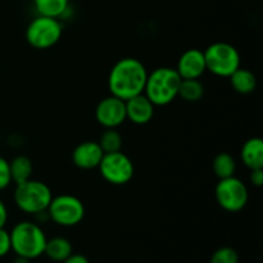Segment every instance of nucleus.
<instances>
[{
    "label": "nucleus",
    "mask_w": 263,
    "mask_h": 263,
    "mask_svg": "<svg viewBox=\"0 0 263 263\" xmlns=\"http://www.w3.org/2000/svg\"><path fill=\"white\" fill-rule=\"evenodd\" d=\"M149 72L139 59L127 57L116 62L108 76V87L110 95L128 100L143 94Z\"/></svg>",
    "instance_id": "1"
},
{
    "label": "nucleus",
    "mask_w": 263,
    "mask_h": 263,
    "mask_svg": "<svg viewBox=\"0 0 263 263\" xmlns=\"http://www.w3.org/2000/svg\"><path fill=\"white\" fill-rule=\"evenodd\" d=\"M181 77L171 67H158L146 77L144 94L156 107H164L174 102L179 94Z\"/></svg>",
    "instance_id": "2"
},
{
    "label": "nucleus",
    "mask_w": 263,
    "mask_h": 263,
    "mask_svg": "<svg viewBox=\"0 0 263 263\" xmlns=\"http://www.w3.org/2000/svg\"><path fill=\"white\" fill-rule=\"evenodd\" d=\"M9 234L12 251L17 256L25 257L31 261L44 254L48 239L39 223L21 221Z\"/></svg>",
    "instance_id": "3"
},
{
    "label": "nucleus",
    "mask_w": 263,
    "mask_h": 263,
    "mask_svg": "<svg viewBox=\"0 0 263 263\" xmlns=\"http://www.w3.org/2000/svg\"><path fill=\"white\" fill-rule=\"evenodd\" d=\"M13 199L22 212L36 216L46 212L53 199V193L45 182L28 179L15 184Z\"/></svg>",
    "instance_id": "4"
},
{
    "label": "nucleus",
    "mask_w": 263,
    "mask_h": 263,
    "mask_svg": "<svg viewBox=\"0 0 263 263\" xmlns=\"http://www.w3.org/2000/svg\"><path fill=\"white\" fill-rule=\"evenodd\" d=\"M207 71L218 77H230L240 67V54L229 43H213L204 51Z\"/></svg>",
    "instance_id": "5"
},
{
    "label": "nucleus",
    "mask_w": 263,
    "mask_h": 263,
    "mask_svg": "<svg viewBox=\"0 0 263 263\" xmlns=\"http://www.w3.org/2000/svg\"><path fill=\"white\" fill-rule=\"evenodd\" d=\"M63 26L58 18L40 15L33 18L26 28V40L32 48L49 49L55 45L62 37Z\"/></svg>",
    "instance_id": "6"
},
{
    "label": "nucleus",
    "mask_w": 263,
    "mask_h": 263,
    "mask_svg": "<svg viewBox=\"0 0 263 263\" xmlns=\"http://www.w3.org/2000/svg\"><path fill=\"white\" fill-rule=\"evenodd\" d=\"M46 215L58 226L72 228L84 220L85 205L82 200L74 195L62 194L53 197L46 210Z\"/></svg>",
    "instance_id": "7"
},
{
    "label": "nucleus",
    "mask_w": 263,
    "mask_h": 263,
    "mask_svg": "<svg viewBox=\"0 0 263 263\" xmlns=\"http://www.w3.org/2000/svg\"><path fill=\"white\" fill-rule=\"evenodd\" d=\"M218 205L226 212H240L248 204L249 192L247 185L236 176L221 179L215 189Z\"/></svg>",
    "instance_id": "8"
},
{
    "label": "nucleus",
    "mask_w": 263,
    "mask_h": 263,
    "mask_svg": "<svg viewBox=\"0 0 263 263\" xmlns=\"http://www.w3.org/2000/svg\"><path fill=\"white\" fill-rule=\"evenodd\" d=\"M98 168L103 179L112 185L128 184L135 174V167L131 158L121 151L104 153Z\"/></svg>",
    "instance_id": "9"
},
{
    "label": "nucleus",
    "mask_w": 263,
    "mask_h": 263,
    "mask_svg": "<svg viewBox=\"0 0 263 263\" xmlns=\"http://www.w3.org/2000/svg\"><path fill=\"white\" fill-rule=\"evenodd\" d=\"M95 120L104 128H117L125 122L126 118V102L115 97L104 98L98 103L95 108Z\"/></svg>",
    "instance_id": "10"
},
{
    "label": "nucleus",
    "mask_w": 263,
    "mask_h": 263,
    "mask_svg": "<svg viewBox=\"0 0 263 263\" xmlns=\"http://www.w3.org/2000/svg\"><path fill=\"white\" fill-rule=\"evenodd\" d=\"M176 72L181 80L200 79L207 71L204 53L200 49H189L180 55L177 61Z\"/></svg>",
    "instance_id": "11"
},
{
    "label": "nucleus",
    "mask_w": 263,
    "mask_h": 263,
    "mask_svg": "<svg viewBox=\"0 0 263 263\" xmlns=\"http://www.w3.org/2000/svg\"><path fill=\"white\" fill-rule=\"evenodd\" d=\"M104 152L98 141H84L72 152V162L81 170H94L102 162Z\"/></svg>",
    "instance_id": "12"
},
{
    "label": "nucleus",
    "mask_w": 263,
    "mask_h": 263,
    "mask_svg": "<svg viewBox=\"0 0 263 263\" xmlns=\"http://www.w3.org/2000/svg\"><path fill=\"white\" fill-rule=\"evenodd\" d=\"M154 108L156 105L143 92L126 100V118L135 125H146L153 118Z\"/></svg>",
    "instance_id": "13"
},
{
    "label": "nucleus",
    "mask_w": 263,
    "mask_h": 263,
    "mask_svg": "<svg viewBox=\"0 0 263 263\" xmlns=\"http://www.w3.org/2000/svg\"><path fill=\"white\" fill-rule=\"evenodd\" d=\"M240 157L247 168H263V141L261 138H251L243 144Z\"/></svg>",
    "instance_id": "14"
},
{
    "label": "nucleus",
    "mask_w": 263,
    "mask_h": 263,
    "mask_svg": "<svg viewBox=\"0 0 263 263\" xmlns=\"http://www.w3.org/2000/svg\"><path fill=\"white\" fill-rule=\"evenodd\" d=\"M230 84L236 92L243 95L252 94L257 87V77L252 71L239 67L230 77Z\"/></svg>",
    "instance_id": "15"
},
{
    "label": "nucleus",
    "mask_w": 263,
    "mask_h": 263,
    "mask_svg": "<svg viewBox=\"0 0 263 263\" xmlns=\"http://www.w3.org/2000/svg\"><path fill=\"white\" fill-rule=\"evenodd\" d=\"M44 254H46L54 262H63L72 254L71 241L63 236H54L46 240Z\"/></svg>",
    "instance_id": "16"
},
{
    "label": "nucleus",
    "mask_w": 263,
    "mask_h": 263,
    "mask_svg": "<svg viewBox=\"0 0 263 263\" xmlns=\"http://www.w3.org/2000/svg\"><path fill=\"white\" fill-rule=\"evenodd\" d=\"M10 167V175H12V180L15 184L26 181V180L31 179L33 171V164L31 159L26 156H17L9 162Z\"/></svg>",
    "instance_id": "17"
},
{
    "label": "nucleus",
    "mask_w": 263,
    "mask_h": 263,
    "mask_svg": "<svg viewBox=\"0 0 263 263\" xmlns=\"http://www.w3.org/2000/svg\"><path fill=\"white\" fill-rule=\"evenodd\" d=\"M40 15L59 18L68 9L69 0H32Z\"/></svg>",
    "instance_id": "18"
},
{
    "label": "nucleus",
    "mask_w": 263,
    "mask_h": 263,
    "mask_svg": "<svg viewBox=\"0 0 263 263\" xmlns=\"http://www.w3.org/2000/svg\"><path fill=\"white\" fill-rule=\"evenodd\" d=\"M212 170L218 179H228V177L235 176L236 161L231 154L218 153L212 162Z\"/></svg>",
    "instance_id": "19"
},
{
    "label": "nucleus",
    "mask_w": 263,
    "mask_h": 263,
    "mask_svg": "<svg viewBox=\"0 0 263 263\" xmlns=\"http://www.w3.org/2000/svg\"><path fill=\"white\" fill-rule=\"evenodd\" d=\"M203 95H204V85L199 81V79L181 80L177 97L187 103H195L199 102Z\"/></svg>",
    "instance_id": "20"
},
{
    "label": "nucleus",
    "mask_w": 263,
    "mask_h": 263,
    "mask_svg": "<svg viewBox=\"0 0 263 263\" xmlns=\"http://www.w3.org/2000/svg\"><path fill=\"white\" fill-rule=\"evenodd\" d=\"M98 143L104 153H113V152L121 151L122 148V136L118 133L117 128H105Z\"/></svg>",
    "instance_id": "21"
},
{
    "label": "nucleus",
    "mask_w": 263,
    "mask_h": 263,
    "mask_svg": "<svg viewBox=\"0 0 263 263\" xmlns=\"http://www.w3.org/2000/svg\"><path fill=\"white\" fill-rule=\"evenodd\" d=\"M210 263H239V254L231 247H221L212 254Z\"/></svg>",
    "instance_id": "22"
},
{
    "label": "nucleus",
    "mask_w": 263,
    "mask_h": 263,
    "mask_svg": "<svg viewBox=\"0 0 263 263\" xmlns=\"http://www.w3.org/2000/svg\"><path fill=\"white\" fill-rule=\"evenodd\" d=\"M13 182L12 175H10V167L9 162L0 156V192L7 189L10 184Z\"/></svg>",
    "instance_id": "23"
},
{
    "label": "nucleus",
    "mask_w": 263,
    "mask_h": 263,
    "mask_svg": "<svg viewBox=\"0 0 263 263\" xmlns=\"http://www.w3.org/2000/svg\"><path fill=\"white\" fill-rule=\"evenodd\" d=\"M10 251H12L10 234L9 231H7L4 228H2L0 229V258L7 256Z\"/></svg>",
    "instance_id": "24"
},
{
    "label": "nucleus",
    "mask_w": 263,
    "mask_h": 263,
    "mask_svg": "<svg viewBox=\"0 0 263 263\" xmlns=\"http://www.w3.org/2000/svg\"><path fill=\"white\" fill-rule=\"evenodd\" d=\"M249 181L254 185V186L259 187L263 185V168L251 170L249 174Z\"/></svg>",
    "instance_id": "25"
},
{
    "label": "nucleus",
    "mask_w": 263,
    "mask_h": 263,
    "mask_svg": "<svg viewBox=\"0 0 263 263\" xmlns=\"http://www.w3.org/2000/svg\"><path fill=\"white\" fill-rule=\"evenodd\" d=\"M62 263H90L89 259L84 254H73L72 253L68 258L64 259Z\"/></svg>",
    "instance_id": "26"
},
{
    "label": "nucleus",
    "mask_w": 263,
    "mask_h": 263,
    "mask_svg": "<svg viewBox=\"0 0 263 263\" xmlns=\"http://www.w3.org/2000/svg\"><path fill=\"white\" fill-rule=\"evenodd\" d=\"M8 221V208L5 203L0 199V229L4 228Z\"/></svg>",
    "instance_id": "27"
},
{
    "label": "nucleus",
    "mask_w": 263,
    "mask_h": 263,
    "mask_svg": "<svg viewBox=\"0 0 263 263\" xmlns=\"http://www.w3.org/2000/svg\"><path fill=\"white\" fill-rule=\"evenodd\" d=\"M12 263H30V259L25 258V257L17 256L14 259H13Z\"/></svg>",
    "instance_id": "28"
}]
</instances>
